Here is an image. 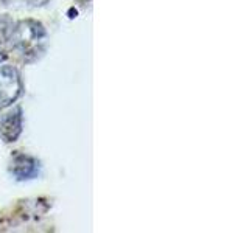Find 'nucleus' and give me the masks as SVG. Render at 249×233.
Returning a JSON list of instances; mask_svg holds the SVG:
<instances>
[{
    "label": "nucleus",
    "mask_w": 249,
    "mask_h": 233,
    "mask_svg": "<svg viewBox=\"0 0 249 233\" xmlns=\"http://www.w3.org/2000/svg\"><path fill=\"white\" fill-rule=\"evenodd\" d=\"M3 61H5V53H3V51H0V64H2Z\"/></svg>",
    "instance_id": "nucleus-7"
},
{
    "label": "nucleus",
    "mask_w": 249,
    "mask_h": 233,
    "mask_svg": "<svg viewBox=\"0 0 249 233\" xmlns=\"http://www.w3.org/2000/svg\"><path fill=\"white\" fill-rule=\"evenodd\" d=\"M50 0H27V3L30 6H44L45 3H49Z\"/></svg>",
    "instance_id": "nucleus-6"
},
{
    "label": "nucleus",
    "mask_w": 249,
    "mask_h": 233,
    "mask_svg": "<svg viewBox=\"0 0 249 233\" xmlns=\"http://www.w3.org/2000/svg\"><path fill=\"white\" fill-rule=\"evenodd\" d=\"M22 93V80L13 66H0V109L16 103Z\"/></svg>",
    "instance_id": "nucleus-2"
},
{
    "label": "nucleus",
    "mask_w": 249,
    "mask_h": 233,
    "mask_svg": "<svg viewBox=\"0 0 249 233\" xmlns=\"http://www.w3.org/2000/svg\"><path fill=\"white\" fill-rule=\"evenodd\" d=\"M45 49V28L36 20H19L14 23L8 42V50L14 51L23 61H33L42 54Z\"/></svg>",
    "instance_id": "nucleus-1"
},
{
    "label": "nucleus",
    "mask_w": 249,
    "mask_h": 233,
    "mask_svg": "<svg viewBox=\"0 0 249 233\" xmlns=\"http://www.w3.org/2000/svg\"><path fill=\"white\" fill-rule=\"evenodd\" d=\"M0 131H2V137L6 140V142H14V140L20 135V132H22V111H20V107H16L11 112H8L5 115V118L2 121V126H0Z\"/></svg>",
    "instance_id": "nucleus-4"
},
{
    "label": "nucleus",
    "mask_w": 249,
    "mask_h": 233,
    "mask_svg": "<svg viewBox=\"0 0 249 233\" xmlns=\"http://www.w3.org/2000/svg\"><path fill=\"white\" fill-rule=\"evenodd\" d=\"M14 23L16 22L8 16H0V51L5 53L8 50V42H10Z\"/></svg>",
    "instance_id": "nucleus-5"
},
{
    "label": "nucleus",
    "mask_w": 249,
    "mask_h": 233,
    "mask_svg": "<svg viewBox=\"0 0 249 233\" xmlns=\"http://www.w3.org/2000/svg\"><path fill=\"white\" fill-rule=\"evenodd\" d=\"M11 174L18 179V181H28L33 179L39 173V162L27 154H14L11 160Z\"/></svg>",
    "instance_id": "nucleus-3"
}]
</instances>
